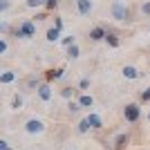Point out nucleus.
<instances>
[{
  "instance_id": "obj_12",
  "label": "nucleus",
  "mask_w": 150,
  "mask_h": 150,
  "mask_svg": "<svg viewBox=\"0 0 150 150\" xmlns=\"http://www.w3.org/2000/svg\"><path fill=\"white\" fill-rule=\"evenodd\" d=\"M76 101L81 103V108H85V110H90V108H94V96L88 92H81L79 96H76Z\"/></svg>"
},
{
  "instance_id": "obj_10",
  "label": "nucleus",
  "mask_w": 150,
  "mask_h": 150,
  "mask_svg": "<svg viewBox=\"0 0 150 150\" xmlns=\"http://www.w3.org/2000/svg\"><path fill=\"white\" fill-rule=\"evenodd\" d=\"M121 74H123V79H128V81H134V79H139V76H141V72H139L134 65H123Z\"/></svg>"
},
{
  "instance_id": "obj_11",
  "label": "nucleus",
  "mask_w": 150,
  "mask_h": 150,
  "mask_svg": "<svg viewBox=\"0 0 150 150\" xmlns=\"http://www.w3.org/2000/svg\"><path fill=\"white\" fill-rule=\"evenodd\" d=\"M18 81V72H13V69H7V72H2L0 74V83L2 85H11V83Z\"/></svg>"
},
{
  "instance_id": "obj_27",
  "label": "nucleus",
  "mask_w": 150,
  "mask_h": 150,
  "mask_svg": "<svg viewBox=\"0 0 150 150\" xmlns=\"http://www.w3.org/2000/svg\"><path fill=\"white\" fill-rule=\"evenodd\" d=\"M7 50H9V40H7V36L0 38V54H7Z\"/></svg>"
},
{
  "instance_id": "obj_2",
  "label": "nucleus",
  "mask_w": 150,
  "mask_h": 150,
  "mask_svg": "<svg viewBox=\"0 0 150 150\" xmlns=\"http://www.w3.org/2000/svg\"><path fill=\"white\" fill-rule=\"evenodd\" d=\"M13 36H16V38H34V36H36V20H34V18L23 20V23L13 29Z\"/></svg>"
},
{
  "instance_id": "obj_5",
  "label": "nucleus",
  "mask_w": 150,
  "mask_h": 150,
  "mask_svg": "<svg viewBox=\"0 0 150 150\" xmlns=\"http://www.w3.org/2000/svg\"><path fill=\"white\" fill-rule=\"evenodd\" d=\"M36 94H38V99L43 101V103H47V101H52V96H54V90H52V83H40V88L36 90Z\"/></svg>"
},
{
  "instance_id": "obj_25",
  "label": "nucleus",
  "mask_w": 150,
  "mask_h": 150,
  "mask_svg": "<svg viewBox=\"0 0 150 150\" xmlns=\"http://www.w3.org/2000/svg\"><path fill=\"white\" fill-rule=\"evenodd\" d=\"M139 101H141V103H150V88H146L144 92L139 94Z\"/></svg>"
},
{
  "instance_id": "obj_29",
  "label": "nucleus",
  "mask_w": 150,
  "mask_h": 150,
  "mask_svg": "<svg viewBox=\"0 0 150 150\" xmlns=\"http://www.w3.org/2000/svg\"><path fill=\"white\" fill-rule=\"evenodd\" d=\"M9 7H11L9 0H0V13H7V11H9Z\"/></svg>"
},
{
  "instance_id": "obj_31",
  "label": "nucleus",
  "mask_w": 150,
  "mask_h": 150,
  "mask_svg": "<svg viewBox=\"0 0 150 150\" xmlns=\"http://www.w3.org/2000/svg\"><path fill=\"white\" fill-rule=\"evenodd\" d=\"M141 13H144V16H150V0H146L144 5H141Z\"/></svg>"
},
{
  "instance_id": "obj_16",
  "label": "nucleus",
  "mask_w": 150,
  "mask_h": 150,
  "mask_svg": "<svg viewBox=\"0 0 150 150\" xmlns=\"http://www.w3.org/2000/svg\"><path fill=\"white\" fill-rule=\"evenodd\" d=\"M45 38H47V43H58L61 40V29L58 27H50L45 31Z\"/></svg>"
},
{
  "instance_id": "obj_23",
  "label": "nucleus",
  "mask_w": 150,
  "mask_h": 150,
  "mask_svg": "<svg viewBox=\"0 0 150 150\" xmlns=\"http://www.w3.org/2000/svg\"><path fill=\"white\" fill-rule=\"evenodd\" d=\"M67 110H69V114H76V112H79V110H81V103L72 99V101H69V103H67Z\"/></svg>"
},
{
  "instance_id": "obj_21",
  "label": "nucleus",
  "mask_w": 150,
  "mask_h": 150,
  "mask_svg": "<svg viewBox=\"0 0 150 150\" xmlns=\"http://www.w3.org/2000/svg\"><path fill=\"white\" fill-rule=\"evenodd\" d=\"M23 103H25V101H23V96H20V94H16V96L11 99V110H20V108H23Z\"/></svg>"
},
{
  "instance_id": "obj_15",
  "label": "nucleus",
  "mask_w": 150,
  "mask_h": 150,
  "mask_svg": "<svg viewBox=\"0 0 150 150\" xmlns=\"http://www.w3.org/2000/svg\"><path fill=\"white\" fill-rule=\"evenodd\" d=\"M128 144H130V134L121 132V134L114 137V150H125V146H128Z\"/></svg>"
},
{
  "instance_id": "obj_22",
  "label": "nucleus",
  "mask_w": 150,
  "mask_h": 150,
  "mask_svg": "<svg viewBox=\"0 0 150 150\" xmlns=\"http://www.w3.org/2000/svg\"><path fill=\"white\" fill-rule=\"evenodd\" d=\"M61 0H45V11H56Z\"/></svg>"
},
{
  "instance_id": "obj_13",
  "label": "nucleus",
  "mask_w": 150,
  "mask_h": 150,
  "mask_svg": "<svg viewBox=\"0 0 150 150\" xmlns=\"http://www.w3.org/2000/svg\"><path fill=\"white\" fill-rule=\"evenodd\" d=\"M85 119H88V123L92 125V130H101V128L105 125V123H103V119H101V114H96V112H90Z\"/></svg>"
},
{
  "instance_id": "obj_32",
  "label": "nucleus",
  "mask_w": 150,
  "mask_h": 150,
  "mask_svg": "<svg viewBox=\"0 0 150 150\" xmlns=\"http://www.w3.org/2000/svg\"><path fill=\"white\" fill-rule=\"evenodd\" d=\"M45 18H47V11H38V13H34V20H36V23H38V20H45Z\"/></svg>"
},
{
  "instance_id": "obj_30",
  "label": "nucleus",
  "mask_w": 150,
  "mask_h": 150,
  "mask_svg": "<svg viewBox=\"0 0 150 150\" xmlns=\"http://www.w3.org/2000/svg\"><path fill=\"white\" fill-rule=\"evenodd\" d=\"M54 27H58V29L63 31V27H65V23H63V18H61V16H54Z\"/></svg>"
},
{
  "instance_id": "obj_28",
  "label": "nucleus",
  "mask_w": 150,
  "mask_h": 150,
  "mask_svg": "<svg viewBox=\"0 0 150 150\" xmlns=\"http://www.w3.org/2000/svg\"><path fill=\"white\" fill-rule=\"evenodd\" d=\"M85 90H90V79H81L79 81V92H85Z\"/></svg>"
},
{
  "instance_id": "obj_14",
  "label": "nucleus",
  "mask_w": 150,
  "mask_h": 150,
  "mask_svg": "<svg viewBox=\"0 0 150 150\" xmlns=\"http://www.w3.org/2000/svg\"><path fill=\"white\" fill-rule=\"evenodd\" d=\"M63 76H65V67H54L45 74V79H47V83H52V81H61Z\"/></svg>"
},
{
  "instance_id": "obj_35",
  "label": "nucleus",
  "mask_w": 150,
  "mask_h": 150,
  "mask_svg": "<svg viewBox=\"0 0 150 150\" xmlns=\"http://www.w3.org/2000/svg\"><path fill=\"white\" fill-rule=\"evenodd\" d=\"M148 121H150V112H148Z\"/></svg>"
},
{
  "instance_id": "obj_26",
  "label": "nucleus",
  "mask_w": 150,
  "mask_h": 150,
  "mask_svg": "<svg viewBox=\"0 0 150 150\" xmlns=\"http://www.w3.org/2000/svg\"><path fill=\"white\" fill-rule=\"evenodd\" d=\"M9 31H11V27H9V23H7V20H0V34H2V36H7Z\"/></svg>"
},
{
  "instance_id": "obj_17",
  "label": "nucleus",
  "mask_w": 150,
  "mask_h": 150,
  "mask_svg": "<svg viewBox=\"0 0 150 150\" xmlns=\"http://www.w3.org/2000/svg\"><path fill=\"white\" fill-rule=\"evenodd\" d=\"M79 56H81V47L79 45H69L67 47V61H76Z\"/></svg>"
},
{
  "instance_id": "obj_36",
  "label": "nucleus",
  "mask_w": 150,
  "mask_h": 150,
  "mask_svg": "<svg viewBox=\"0 0 150 150\" xmlns=\"http://www.w3.org/2000/svg\"><path fill=\"white\" fill-rule=\"evenodd\" d=\"M119 2H125V0H119Z\"/></svg>"
},
{
  "instance_id": "obj_33",
  "label": "nucleus",
  "mask_w": 150,
  "mask_h": 150,
  "mask_svg": "<svg viewBox=\"0 0 150 150\" xmlns=\"http://www.w3.org/2000/svg\"><path fill=\"white\" fill-rule=\"evenodd\" d=\"M0 150H13V148L9 146V141H5V139H2V141H0Z\"/></svg>"
},
{
  "instance_id": "obj_1",
  "label": "nucleus",
  "mask_w": 150,
  "mask_h": 150,
  "mask_svg": "<svg viewBox=\"0 0 150 150\" xmlns=\"http://www.w3.org/2000/svg\"><path fill=\"white\" fill-rule=\"evenodd\" d=\"M110 13H112V18L117 20V23H125V25L132 23V9H130V5H125V2H119V0L112 2Z\"/></svg>"
},
{
  "instance_id": "obj_9",
  "label": "nucleus",
  "mask_w": 150,
  "mask_h": 150,
  "mask_svg": "<svg viewBox=\"0 0 150 150\" xmlns=\"http://www.w3.org/2000/svg\"><path fill=\"white\" fill-rule=\"evenodd\" d=\"M105 43H108V47H112V50L121 47V38H119V34H117L114 29H110V27H108V34H105Z\"/></svg>"
},
{
  "instance_id": "obj_3",
  "label": "nucleus",
  "mask_w": 150,
  "mask_h": 150,
  "mask_svg": "<svg viewBox=\"0 0 150 150\" xmlns=\"http://www.w3.org/2000/svg\"><path fill=\"white\" fill-rule=\"evenodd\" d=\"M123 119L128 121V123H137V121L141 119V105H139V103H128V105L123 108Z\"/></svg>"
},
{
  "instance_id": "obj_7",
  "label": "nucleus",
  "mask_w": 150,
  "mask_h": 150,
  "mask_svg": "<svg viewBox=\"0 0 150 150\" xmlns=\"http://www.w3.org/2000/svg\"><path fill=\"white\" fill-rule=\"evenodd\" d=\"M105 34H108V29L103 25H96V27H92V29H90V40H92V43H101V40H105Z\"/></svg>"
},
{
  "instance_id": "obj_4",
  "label": "nucleus",
  "mask_w": 150,
  "mask_h": 150,
  "mask_svg": "<svg viewBox=\"0 0 150 150\" xmlns=\"http://www.w3.org/2000/svg\"><path fill=\"white\" fill-rule=\"evenodd\" d=\"M45 121L43 119H38V117H34V119H27V123H25V130H27V134H43L45 132Z\"/></svg>"
},
{
  "instance_id": "obj_24",
  "label": "nucleus",
  "mask_w": 150,
  "mask_h": 150,
  "mask_svg": "<svg viewBox=\"0 0 150 150\" xmlns=\"http://www.w3.org/2000/svg\"><path fill=\"white\" fill-rule=\"evenodd\" d=\"M61 45H63V47H69V45H76V36H63V38H61Z\"/></svg>"
},
{
  "instance_id": "obj_34",
  "label": "nucleus",
  "mask_w": 150,
  "mask_h": 150,
  "mask_svg": "<svg viewBox=\"0 0 150 150\" xmlns=\"http://www.w3.org/2000/svg\"><path fill=\"white\" fill-rule=\"evenodd\" d=\"M148 36H150V25H148Z\"/></svg>"
},
{
  "instance_id": "obj_6",
  "label": "nucleus",
  "mask_w": 150,
  "mask_h": 150,
  "mask_svg": "<svg viewBox=\"0 0 150 150\" xmlns=\"http://www.w3.org/2000/svg\"><path fill=\"white\" fill-rule=\"evenodd\" d=\"M40 83H43V81H40L38 76L31 74V76H27V79L20 83V85H23V92H36V90L40 88Z\"/></svg>"
},
{
  "instance_id": "obj_37",
  "label": "nucleus",
  "mask_w": 150,
  "mask_h": 150,
  "mask_svg": "<svg viewBox=\"0 0 150 150\" xmlns=\"http://www.w3.org/2000/svg\"><path fill=\"white\" fill-rule=\"evenodd\" d=\"M108 150H114V148H108Z\"/></svg>"
},
{
  "instance_id": "obj_18",
  "label": "nucleus",
  "mask_w": 150,
  "mask_h": 150,
  "mask_svg": "<svg viewBox=\"0 0 150 150\" xmlns=\"http://www.w3.org/2000/svg\"><path fill=\"white\" fill-rule=\"evenodd\" d=\"M76 130L81 132V134H88V132L92 130V125L88 123V119H83V121H79V123H76Z\"/></svg>"
},
{
  "instance_id": "obj_20",
  "label": "nucleus",
  "mask_w": 150,
  "mask_h": 150,
  "mask_svg": "<svg viewBox=\"0 0 150 150\" xmlns=\"http://www.w3.org/2000/svg\"><path fill=\"white\" fill-rule=\"evenodd\" d=\"M74 94H76V90H74V88H69V85L61 90V96H63V99H67V101H72V96H74Z\"/></svg>"
},
{
  "instance_id": "obj_8",
  "label": "nucleus",
  "mask_w": 150,
  "mask_h": 150,
  "mask_svg": "<svg viewBox=\"0 0 150 150\" xmlns=\"http://www.w3.org/2000/svg\"><path fill=\"white\" fill-rule=\"evenodd\" d=\"M94 9V2L92 0H76V11L81 13V16H90Z\"/></svg>"
},
{
  "instance_id": "obj_38",
  "label": "nucleus",
  "mask_w": 150,
  "mask_h": 150,
  "mask_svg": "<svg viewBox=\"0 0 150 150\" xmlns=\"http://www.w3.org/2000/svg\"><path fill=\"white\" fill-rule=\"evenodd\" d=\"M67 150H74V148H67Z\"/></svg>"
},
{
  "instance_id": "obj_19",
  "label": "nucleus",
  "mask_w": 150,
  "mask_h": 150,
  "mask_svg": "<svg viewBox=\"0 0 150 150\" xmlns=\"http://www.w3.org/2000/svg\"><path fill=\"white\" fill-rule=\"evenodd\" d=\"M25 7H29V9H45V0H25Z\"/></svg>"
}]
</instances>
